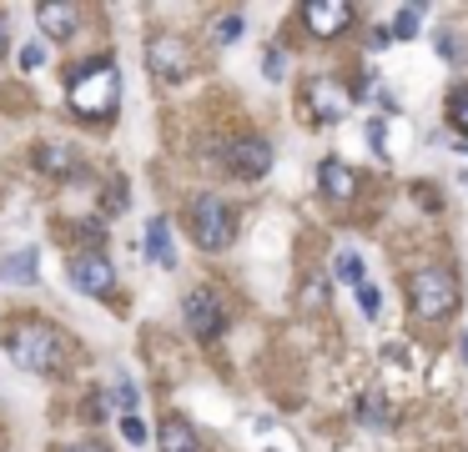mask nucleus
<instances>
[{
	"label": "nucleus",
	"instance_id": "nucleus-18",
	"mask_svg": "<svg viewBox=\"0 0 468 452\" xmlns=\"http://www.w3.org/2000/svg\"><path fill=\"white\" fill-rule=\"evenodd\" d=\"M418 21H423V5H403V11H398V21H393V30H388V36L408 40V36L418 30Z\"/></svg>",
	"mask_w": 468,
	"mask_h": 452
},
{
	"label": "nucleus",
	"instance_id": "nucleus-20",
	"mask_svg": "<svg viewBox=\"0 0 468 452\" xmlns=\"http://www.w3.org/2000/svg\"><path fill=\"white\" fill-rule=\"evenodd\" d=\"M232 40H242V15H222L216 21V46H232Z\"/></svg>",
	"mask_w": 468,
	"mask_h": 452
},
{
	"label": "nucleus",
	"instance_id": "nucleus-16",
	"mask_svg": "<svg viewBox=\"0 0 468 452\" xmlns=\"http://www.w3.org/2000/svg\"><path fill=\"white\" fill-rule=\"evenodd\" d=\"M338 282H348V287H363V282H367V276H363V256H358L353 247L338 251Z\"/></svg>",
	"mask_w": 468,
	"mask_h": 452
},
{
	"label": "nucleus",
	"instance_id": "nucleus-6",
	"mask_svg": "<svg viewBox=\"0 0 468 452\" xmlns=\"http://www.w3.org/2000/svg\"><path fill=\"white\" fill-rule=\"evenodd\" d=\"M181 317H187V332H191L197 342H216L222 332H227V317H222V301H216L207 287L187 291V301H181Z\"/></svg>",
	"mask_w": 468,
	"mask_h": 452
},
{
	"label": "nucleus",
	"instance_id": "nucleus-19",
	"mask_svg": "<svg viewBox=\"0 0 468 452\" xmlns=\"http://www.w3.org/2000/svg\"><path fill=\"white\" fill-rule=\"evenodd\" d=\"M448 121H454V131H468V86L454 91V100H448Z\"/></svg>",
	"mask_w": 468,
	"mask_h": 452
},
{
	"label": "nucleus",
	"instance_id": "nucleus-12",
	"mask_svg": "<svg viewBox=\"0 0 468 452\" xmlns=\"http://www.w3.org/2000/svg\"><path fill=\"white\" fill-rule=\"evenodd\" d=\"M40 256H36V247H21V251H11L5 262H0V276L11 282V287H36L40 282Z\"/></svg>",
	"mask_w": 468,
	"mask_h": 452
},
{
	"label": "nucleus",
	"instance_id": "nucleus-29",
	"mask_svg": "<svg viewBox=\"0 0 468 452\" xmlns=\"http://www.w3.org/2000/svg\"><path fill=\"white\" fill-rule=\"evenodd\" d=\"M71 452H106V448H96V442H86V448H71Z\"/></svg>",
	"mask_w": 468,
	"mask_h": 452
},
{
	"label": "nucleus",
	"instance_id": "nucleus-24",
	"mask_svg": "<svg viewBox=\"0 0 468 452\" xmlns=\"http://www.w3.org/2000/svg\"><path fill=\"white\" fill-rule=\"evenodd\" d=\"M282 71H287V56H282V50H267V81H282Z\"/></svg>",
	"mask_w": 468,
	"mask_h": 452
},
{
	"label": "nucleus",
	"instance_id": "nucleus-21",
	"mask_svg": "<svg viewBox=\"0 0 468 452\" xmlns=\"http://www.w3.org/2000/svg\"><path fill=\"white\" fill-rule=\"evenodd\" d=\"M121 438H127L131 448H141V442H146V422H141L137 413H131V417H121Z\"/></svg>",
	"mask_w": 468,
	"mask_h": 452
},
{
	"label": "nucleus",
	"instance_id": "nucleus-10",
	"mask_svg": "<svg viewBox=\"0 0 468 452\" xmlns=\"http://www.w3.org/2000/svg\"><path fill=\"white\" fill-rule=\"evenodd\" d=\"M303 21L313 36H338L342 25L353 21V5H342V0H307L303 5Z\"/></svg>",
	"mask_w": 468,
	"mask_h": 452
},
{
	"label": "nucleus",
	"instance_id": "nucleus-14",
	"mask_svg": "<svg viewBox=\"0 0 468 452\" xmlns=\"http://www.w3.org/2000/svg\"><path fill=\"white\" fill-rule=\"evenodd\" d=\"M146 251H152V262L156 266H177V247H172V226H166V216H152L146 222Z\"/></svg>",
	"mask_w": 468,
	"mask_h": 452
},
{
	"label": "nucleus",
	"instance_id": "nucleus-9",
	"mask_svg": "<svg viewBox=\"0 0 468 452\" xmlns=\"http://www.w3.org/2000/svg\"><path fill=\"white\" fill-rule=\"evenodd\" d=\"M227 166L232 176H242V181H257V176L272 171V146H267L262 136H242L227 146Z\"/></svg>",
	"mask_w": 468,
	"mask_h": 452
},
{
	"label": "nucleus",
	"instance_id": "nucleus-1",
	"mask_svg": "<svg viewBox=\"0 0 468 452\" xmlns=\"http://www.w3.org/2000/svg\"><path fill=\"white\" fill-rule=\"evenodd\" d=\"M66 100H71V111L96 121V116H111L121 106V75H116L111 61H86L76 75H71V86H66Z\"/></svg>",
	"mask_w": 468,
	"mask_h": 452
},
{
	"label": "nucleus",
	"instance_id": "nucleus-4",
	"mask_svg": "<svg viewBox=\"0 0 468 452\" xmlns=\"http://www.w3.org/2000/svg\"><path fill=\"white\" fill-rule=\"evenodd\" d=\"M232 231H237V222H232V206L222 196L202 191V196L191 201V237H197L202 251H222L232 241Z\"/></svg>",
	"mask_w": 468,
	"mask_h": 452
},
{
	"label": "nucleus",
	"instance_id": "nucleus-23",
	"mask_svg": "<svg viewBox=\"0 0 468 452\" xmlns=\"http://www.w3.org/2000/svg\"><path fill=\"white\" fill-rule=\"evenodd\" d=\"M358 301H363V312H367V317H378V307H383L378 287H367V282H363V287H358Z\"/></svg>",
	"mask_w": 468,
	"mask_h": 452
},
{
	"label": "nucleus",
	"instance_id": "nucleus-11",
	"mask_svg": "<svg viewBox=\"0 0 468 452\" xmlns=\"http://www.w3.org/2000/svg\"><path fill=\"white\" fill-rule=\"evenodd\" d=\"M317 181H322V196H332V201L358 196V171L348 161H338V156H328V161L317 166Z\"/></svg>",
	"mask_w": 468,
	"mask_h": 452
},
{
	"label": "nucleus",
	"instance_id": "nucleus-3",
	"mask_svg": "<svg viewBox=\"0 0 468 452\" xmlns=\"http://www.w3.org/2000/svg\"><path fill=\"white\" fill-rule=\"evenodd\" d=\"M408 301H413V317H423V322H443V317H454L458 312L454 272H443V266H423V272H413V282H408Z\"/></svg>",
	"mask_w": 468,
	"mask_h": 452
},
{
	"label": "nucleus",
	"instance_id": "nucleus-13",
	"mask_svg": "<svg viewBox=\"0 0 468 452\" xmlns=\"http://www.w3.org/2000/svg\"><path fill=\"white\" fill-rule=\"evenodd\" d=\"M76 21H81L76 5H36V25L46 30V36H56V40L71 36V30H76Z\"/></svg>",
	"mask_w": 468,
	"mask_h": 452
},
{
	"label": "nucleus",
	"instance_id": "nucleus-15",
	"mask_svg": "<svg viewBox=\"0 0 468 452\" xmlns=\"http://www.w3.org/2000/svg\"><path fill=\"white\" fill-rule=\"evenodd\" d=\"M156 448L162 452H197V432H191L187 417H166V422L156 427Z\"/></svg>",
	"mask_w": 468,
	"mask_h": 452
},
{
	"label": "nucleus",
	"instance_id": "nucleus-30",
	"mask_svg": "<svg viewBox=\"0 0 468 452\" xmlns=\"http://www.w3.org/2000/svg\"><path fill=\"white\" fill-rule=\"evenodd\" d=\"M458 352H464V362H468V332H464V342H458Z\"/></svg>",
	"mask_w": 468,
	"mask_h": 452
},
{
	"label": "nucleus",
	"instance_id": "nucleus-2",
	"mask_svg": "<svg viewBox=\"0 0 468 452\" xmlns=\"http://www.w3.org/2000/svg\"><path fill=\"white\" fill-rule=\"evenodd\" d=\"M5 352L15 357V367H26V372H56L61 367V332L51 322H40V317H26V322L11 326V337H5Z\"/></svg>",
	"mask_w": 468,
	"mask_h": 452
},
{
	"label": "nucleus",
	"instance_id": "nucleus-27",
	"mask_svg": "<svg viewBox=\"0 0 468 452\" xmlns=\"http://www.w3.org/2000/svg\"><path fill=\"white\" fill-rule=\"evenodd\" d=\"M21 65H26V71H36V65H40V46H26V50H21Z\"/></svg>",
	"mask_w": 468,
	"mask_h": 452
},
{
	"label": "nucleus",
	"instance_id": "nucleus-17",
	"mask_svg": "<svg viewBox=\"0 0 468 452\" xmlns=\"http://www.w3.org/2000/svg\"><path fill=\"white\" fill-rule=\"evenodd\" d=\"M40 166H46V171H56V176H71V171H76V161H71V151H66V146H46V151H40Z\"/></svg>",
	"mask_w": 468,
	"mask_h": 452
},
{
	"label": "nucleus",
	"instance_id": "nucleus-25",
	"mask_svg": "<svg viewBox=\"0 0 468 452\" xmlns=\"http://www.w3.org/2000/svg\"><path fill=\"white\" fill-rule=\"evenodd\" d=\"M116 402L127 407V417H131V407H137V387H131V377H121V387H116Z\"/></svg>",
	"mask_w": 468,
	"mask_h": 452
},
{
	"label": "nucleus",
	"instance_id": "nucleus-28",
	"mask_svg": "<svg viewBox=\"0 0 468 452\" xmlns=\"http://www.w3.org/2000/svg\"><path fill=\"white\" fill-rule=\"evenodd\" d=\"M11 50V30H5V21H0V56Z\"/></svg>",
	"mask_w": 468,
	"mask_h": 452
},
{
	"label": "nucleus",
	"instance_id": "nucleus-22",
	"mask_svg": "<svg viewBox=\"0 0 468 452\" xmlns=\"http://www.w3.org/2000/svg\"><path fill=\"white\" fill-rule=\"evenodd\" d=\"M322 301H328V282H322V276H313V282L303 287V307H322Z\"/></svg>",
	"mask_w": 468,
	"mask_h": 452
},
{
	"label": "nucleus",
	"instance_id": "nucleus-26",
	"mask_svg": "<svg viewBox=\"0 0 468 452\" xmlns=\"http://www.w3.org/2000/svg\"><path fill=\"white\" fill-rule=\"evenodd\" d=\"M363 422H383V402H378V397L363 402Z\"/></svg>",
	"mask_w": 468,
	"mask_h": 452
},
{
	"label": "nucleus",
	"instance_id": "nucleus-8",
	"mask_svg": "<svg viewBox=\"0 0 468 452\" xmlns=\"http://www.w3.org/2000/svg\"><path fill=\"white\" fill-rule=\"evenodd\" d=\"M146 65H152V75H162V81H181V75L191 71V50L181 46L177 36H152L146 40Z\"/></svg>",
	"mask_w": 468,
	"mask_h": 452
},
{
	"label": "nucleus",
	"instance_id": "nucleus-7",
	"mask_svg": "<svg viewBox=\"0 0 468 452\" xmlns=\"http://www.w3.org/2000/svg\"><path fill=\"white\" fill-rule=\"evenodd\" d=\"M71 287L86 291V297H106V291L116 287L111 262H106L102 251H81V256H71Z\"/></svg>",
	"mask_w": 468,
	"mask_h": 452
},
{
	"label": "nucleus",
	"instance_id": "nucleus-5",
	"mask_svg": "<svg viewBox=\"0 0 468 452\" xmlns=\"http://www.w3.org/2000/svg\"><path fill=\"white\" fill-rule=\"evenodd\" d=\"M303 96H307V111H313V121H322V126H338L342 116L353 111V91L338 86L332 75H313Z\"/></svg>",
	"mask_w": 468,
	"mask_h": 452
}]
</instances>
